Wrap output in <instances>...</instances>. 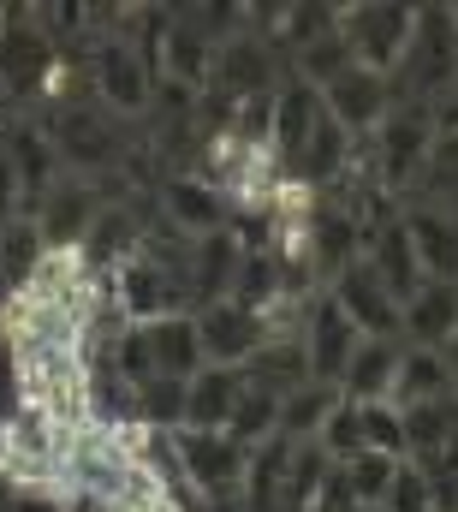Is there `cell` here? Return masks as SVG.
Returning <instances> with one entry per match:
<instances>
[{
	"label": "cell",
	"instance_id": "6da1fadb",
	"mask_svg": "<svg viewBox=\"0 0 458 512\" xmlns=\"http://www.w3.org/2000/svg\"><path fill=\"white\" fill-rule=\"evenodd\" d=\"M393 102H429L447 108L458 84V24L447 18V6H417L411 18V42L399 54V66L387 72Z\"/></svg>",
	"mask_w": 458,
	"mask_h": 512
},
{
	"label": "cell",
	"instance_id": "7a4b0ae2",
	"mask_svg": "<svg viewBox=\"0 0 458 512\" xmlns=\"http://www.w3.org/2000/svg\"><path fill=\"white\" fill-rule=\"evenodd\" d=\"M441 114H447V108H429V102H393L387 120L363 137V155H369V167H375V185H381L393 203H399V197L411 191V179L423 173L429 143H435V131H441Z\"/></svg>",
	"mask_w": 458,
	"mask_h": 512
},
{
	"label": "cell",
	"instance_id": "3957f363",
	"mask_svg": "<svg viewBox=\"0 0 458 512\" xmlns=\"http://www.w3.org/2000/svg\"><path fill=\"white\" fill-rule=\"evenodd\" d=\"M173 453H179V477L197 495V507L238 501L244 471H250V447L244 441H232L227 429H179L173 435Z\"/></svg>",
	"mask_w": 458,
	"mask_h": 512
},
{
	"label": "cell",
	"instance_id": "277c9868",
	"mask_svg": "<svg viewBox=\"0 0 458 512\" xmlns=\"http://www.w3.org/2000/svg\"><path fill=\"white\" fill-rule=\"evenodd\" d=\"M280 78H286V60L244 24V36H232V42L215 48V72H209V90H203V96L221 102V108H232V102H244V96H274Z\"/></svg>",
	"mask_w": 458,
	"mask_h": 512
},
{
	"label": "cell",
	"instance_id": "5b68a950",
	"mask_svg": "<svg viewBox=\"0 0 458 512\" xmlns=\"http://www.w3.org/2000/svg\"><path fill=\"white\" fill-rule=\"evenodd\" d=\"M411 18H417V6H375V0L369 6H334L340 42L369 72H393L399 66V54L411 42Z\"/></svg>",
	"mask_w": 458,
	"mask_h": 512
},
{
	"label": "cell",
	"instance_id": "8992f818",
	"mask_svg": "<svg viewBox=\"0 0 458 512\" xmlns=\"http://www.w3.org/2000/svg\"><path fill=\"white\" fill-rule=\"evenodd\" d=\"M102 203H108L102 179L60 173V179L48 185V197L30 209V221H36V233H42V245H48V251H78V245L90 239V227H96Z\"/></svg>",
	"mask_w": 458,
	"mask_h": 512
},
{
	"label": "cell",
	"instance_id": "52a82bcc",
	"mask_svg": "<svg viewBox=\"0 0 458 512\" xmlns=\"http://www.w3.org/2000/svg\"><path fill=\"white\" fill-rule=\"evenodd\" d=\"M155 215L179 239H209L232 227V203L203 179V173H161L155 179Z\"/></svg>",
	"mask_w": 458,
	"mask_h": 512
},
{
	"label": "cell",
	"instance_id": "ba28073f",
	"mask_svg": "<svg viewBox=\"0 0 458 512\" xmlns=\"http://www.w3.org/2000/svg\"><path fill=\"white\" fill-rule=\"evenodd\" d=\"M298 340H304V358H310V382L340 387L345 358L357 352V328L345 322V310L334 304V292H310L304 310H298Z\"/></svg>",
	"mask_w": 458,
	"mask_h": 512
},
{
	"label": "cell",
	"instance_id": "9c48e42d",
	"mask_svg": "<svg viewBox=\"0 0 458 512\" xmlns=\"http://www.w3.org/2000/svg\"><path fill=\"white\" fill-rule=\"evenodd\" d=\"M197 322V340H203V364H227V370H244L250 352L274 334L256 310H244L238 298H215V304H197L191 310Z\"/></svg>",
	"mask_w": 458,
	"mask_h": 512
},
{
	"label": "cell",
	"instance_id": "30bf717a",
	"mask_svg": "<svg viewBox=\"0 0 458 512\" xmlns=\"http://www.w3.org/2000/svg\"><path fill=\"white\" fill-rule=\"evenodd\" d=\"M387 108H393V84H387V72H369V66H345L340 78H328L322 84V114L345 126L351 137H369V131L387 120Z\"/></svg>",
	"mask_w": 458,
	"mask_h": 512
},
{
	"label": "cell",
	"instance_id": "8fae6325",
	"mask_svg": "<svg viewBox=\"0 0 458 512\" xmlns=\"http://www.w3.org/2000/svg\"><path fill=\"white\" fill-rule=\"evenodd\" d=\"M0 149H6V161H12V173H18V203H24V215H30V209L48 197V185H54L66 167H60V155H54L48 131L36 126L30 114H12V120H6Z\"/></svg>",
	"mask_w": 458,
	"mask_h": 512
},
{
	"label": "cell",
	"instance_id": "7c38bea8",
	"mask_svg": "<svg viewBox=\"0 0 458 512\" xmlns=\"http://www.w3.org/2000/svg\"><path fill=\"white\" fill-rule=\"evenodd\" d=\"M328 292H334V304L345 310V322H351L363 340H399V298H393L363 262H351Z\"/></svg>",
	"mask_w": 458,
	"mask_h": 512
},
{
	"label": "cell",
	"instance_id": "4fadbf2b",
	"mask_svg": "<svg viewBox=\"0 0 458 512\" xmlns=\"http://www.w3.org/2000/svg\"><path fill=\"white\" fill-rule=\"evenodd\" d=\"M453 334H458V280H423V286L399 304V340L441 352Z\"/></svg>",
	"mask_w": 458,
	"mask_h": 512
},
{
	"label": "cell",
	"instance_id": "5bb4252c",
	"mask_svg": "<svg viewBox=\"0 0 458 512\" xmlns=\"http://www.w3.org/2000/svg\"><path fill=\"white\" fill-rule=\"evenodd\" d=\"M322 120V90H310L304 78H280V90H274V131H268V149H274V161L292 173V161L304 155V143H310V131Z\"/></svg>",
	"mask_w": 458,
	"mask_h": 512
},
{
	"label": "cell",
	"instance_id": "9a60e30c",
	"mask_svg": "<svg viewBox=\"0 0 458 512\" xmlns=\"http://www.w3.org/2000/svg\"><path fill=\"white\" fill-rule=\"evenodd\" d=\"M399 221L423 262V280H458V215L429 209V203H399Z\"/></svg>",
	"mask_w": 458,
	"mask_h": 512
},
{
	"label": "cell",
	"instance_id": "2e32d148",
	"mask_svg": "<svg viewBox=\"0 0 458 512\" xmlns=\"http://www.w3.org/2000/svg\"><path fill=\"white\" fill-rule=\"evenodd\" d=\"M209 72H215V42L173 6L167 12V36H161V78L185 84V90H209Z\"/></svg>",
	"mask_w": 458,
	"mask_h": 512
},
{
	"label": "cell",
	"instance_id": "e0dca14e",
	"mask_svg": "<svg viewBox=\"0 0 458 512\" xmlns=\"http://www.w3.org/2000/svg\"><path fill=\"white\" fill-rule=\"evenodd\" d=\"M399 352H405V340H357V352L345 358V370H340V399H351V405L393 399Z\"/></svg>",
	"mask_w": 458,
	"mask_h": 512
},
{
	"label": "cell",
	"instance_id": "ac0fdd59",
	"mask_svg": "<svg viewBox=\"0 0 458 512\" xmlns=\"http://www.w3.org/2000/svg\"><path fill=\"white\" fill-rule=\"evenodd\" d=\"M244 382L268 387V393H292V387L310 382V358H304V340H298V322L292 328H274L256 352H250V364H244Z\"/></svg>",
	"mask_w": 458,
	"mask_h": 512
},
{
	"label": "cell",
	"instance_id": "d6986e66",
	"mask_svg": "<svg viewBox=\"0 0 458 512\" xmlns=\"http://www.w3.org/2000/svg\"><path fill=\"white\" fill-rule=\"evenodd\" d=\"M143 340H149V358H155V376H173V382H191L203 370V340H197V322L191 316H161V322H137Z\"/></svg>",
	"mask_w": 458,
	"mask_h": 512
},
{
	"label": "cell",
	"instance_id": "ffe728a7",
	"mask_svg": "<svg viewBox=\"0 0 458 512\" xmlns=\"http://www.w3.org/2000/svg\"><path fill=\"white\" fill-rule=\"evenodd\" d=\"M238 393H244V376H238V370L203 364V370L185 382V429H227Z\"/></svg>",
	"mask_w": 458,
	"mask_h": 512
},
{
	"label": "cell",
	"instance_id": "44dd1931",
	"mask_svg": "<svg viewBox=\"0 0 458 512\" xmlns=\"http://www.w3.org/2000/svg\"><path fill=\"white\" fill-rule=\"evenodd\" d=\"M399 429H405V459H429L458 441V393H435L417 405H399Z\"/></svg>",
	"mask_w": 458,
	"mask_h": 512
},
{
	"label": "cell",
	"instance_id": "7402d4cb",
	"mask_svg": "<svg viewBox=\"0 0 458 512\" xmlns=\"http://www.w3.org/2000/svg\"><path fill=\"white\" fill-rule=\"evenodd\" d=\"M42 256H48V245H42V233H36L30 215L6 221V227H0V298H12V292L36 274Z\"/></svg>",
	"mask_w": 458,
	"mask_h": 512
},
{
	"label": "cell",
	"instance_id": "603a6c76",
	"mask_svg": "<svg viewBox=\"0 0 458 512\" xmlns=\"http://www.w3.org/2000/svg\"><path fill=\"white\" fill-rule=\"evenodd\" d=\"M334 405H340V387H328V382L292 387V393L280 399V435H286V441H316Z\"/></svg>",
	"mask_w": 458,
	"mask_h": 512
},
{
	"label": "cell",
	"instance_id": "cb8c5ba5",
	"mask_svg": "<svg viewBox=\"0 0 458 512\" xmlns=\"http://www.w3.org/2000/svg\"><path fill=\"white\" fill-rule=\"evenodd\" d=\"M131 411H137L143 429H155V435H179V429H185V382H173V376H149V382H137L131 387Z\"/></svg>",
	"mask_w": 458,
	"mask_h": 512
},
{
	"label": "cell",
	"instance_id": "d4e9b609",
	"mask_svg": "<svg viewBox=\"0 0 458 512\" xmlns=\"http://www.w3.org/2000/svg\"><path fill=\"white\" fill-rule=\"evenodd\" d=\"M244 376V370H238ZM232 441H244V447H262V441H274L280 435V393H268V387L244 382L238 393V405H232V423H227Z\"/></svg>",
	"mask_w": 458,
	"mask_h": 512
},
{
	"label": "cell",
	"instance_id": "484cf974",
	"mask_svg": "<svg viewBox=\"0 0 458 512\" xmlns=\"http://www.w3.org/2000/svg\"><path fill=\"white\" fill-rule=\"evenodd\" d=\"M435 393H453L441 352L405 346V352H399V376H393V405H417V399H435Z\"/></svg>",
	"mask_w": 458,
	"mask_h": 512
},
{
	"label": "cell",
	"instance_id": "4316f807",
	"mask_svg": "<svg viewBox=\"0 0 458 512\" xmlns=\"http://www.w3.org/2000/svg\"><path fill=\"white\" fill-rule=\"evenodd\" d=\"M405 459H387V453H357V459H345V489H351V501L363 512H375L387 501V489H393V471H399Z\"/></svg>",
	"mask_w": 458,
	"mask_h": 512
},
{
	"label": "cell",
	"instance_id": "83f0119b",
	"mask_svg": "<svg viewBox=\"0 0 458 512\" xmlns=\"http://www.w3.org/2000/svg\"><path fill=\"white\" fill-rule=\"evenodd\" d=\"M357 423H363V453L405 459V429H399V405H393V399H381V405H357Z\"/></svg>",
	"mask_w": 458,
	"mask_h": 512
},
{
	"label": "cell",
	"instance_id": "f1b7e54d",
	"mask_svg": "<svg viewBox=\"0 0 458 512\" xmlns=\"http://www.w3.org/2000/svg\"><path fill=\"white\" fill-rule=\"evenodd\" d=\"M316 447H322L334 465H345V459H357V453H363V423H357V405H351V399H340V405L328 411V423H322Z\"/></svg>",
	"mask_w": 458,
	"mask_h": 512
},
{
	"label": "cell",
	"instance_id": "f546056e",
	"mask_svg": "<svg viewBox=\"0 0 458 512\" xmlns=\"http://www.w3.org/2000/svg\"><path fill=\"white\" fill-rule=\"evenodd\" d=\"M411 465L423 471V483L435 495V512H458V441L441 447V453H429V459H411Z\"/></svg>",
	"mask_w": 458,
	"mask_h": 512
},
{
	"label": "cell",
	"instance_id": "4dcf8cb0",
	"mask_svg": "<svg viewBox=\"0 0 458 512\" xmlns=\"http://www.w3.org/2000/svg\"><path fill=\"white\" fill-rule=\"evenodd\" d=\"M375 512H435V495H429V483H423V471L411 459L393 471V489H387V501Z\"/></svg>",
	"mask_w": 458,
	"mask_h": 512
},
{
	"label": "cell",
	"instance_id": "1f68e13d",
	"mask_svg": "<svg viewBox=\"0 0 458 512\" xmlns=\"http://www.w3.org/2000/svg\"><path fill=\"white\" fill-rule=\"evenodd\" d=\"M18 405H24V376H18V358H12V346L0 340V423H6Z\"/></svg>",
	"mask_w": 458,
	"mask_h": 512
},
{
	"label": "cell",
	"instance_id": "d6a6232c",
	"mask_svg": "<svg viewBox=\"0 0 458 512\" xmlns=\"http://www.w3.org/2000/svg\"><path fill=\"white\" fill-rule=\"evenodd\" d=\"M18 215H24V203H18V173H12V161H6V149H0V227L18 221Z\"/></svg>",
	"mask_w": 458,
	"mask_h": 512
},
{
	"label": "cell",
	"instance_id": "836d02e7",
	"mask_svg": "<svg viewBox=\"0 0 458 512\" xmlns=\"http://www.w3.org/2000/svg\"><path fill=\"white\" fill-rule=\"evenodd\" d=\"M125 512H197V495H185V489L167 495V489H161V495H143L137 507H125Z\"/></svg>",
	"mask_w": 458,
	"mask_h": 512
},
{
	"label": "cell",
	"instance_id": "e575fe53",
	"mask_svg": "<svg viewBox=\"0 0 458 512\" xmlns=\"http://www.w3.org/2000/svg\"><path fill=\"white\" fill-rule=\"evenodd\" d=\"M441 364H447V382H453V393H458V334L441 346Z\"/></svg>",
	"mask_w": 458,
	"mask_h": 512
},
{
	"label": "cell",
	"instance_id": "d590c367",
	"mask_svg": "<svg viewBox=\"0 0 458 512\" xmlns=\"http://www.w3.org/2000/svg\"><path fill=\"white\" fill-rule=\"evenodd\" d=\"M447 108H453V114H458V84H453V96H447Z\"/></svg>",
	"mask_w": 458,
	"mask_h": 512
},
{
	"label": "cell",
	"instance_id": "8d00e7d4",
	"mask_svg": "<svg viewBox=\"0 0 458 512\" xmlns=\"http://www.w3.org/2000/svg\"><path fill=\"white\" fill-rule=\"evenodd\" d=\"M0 30H6V6H0Z\"/></svg>",
	"mask_w": 458,
	"mask_h": 512
}]
</instances>
